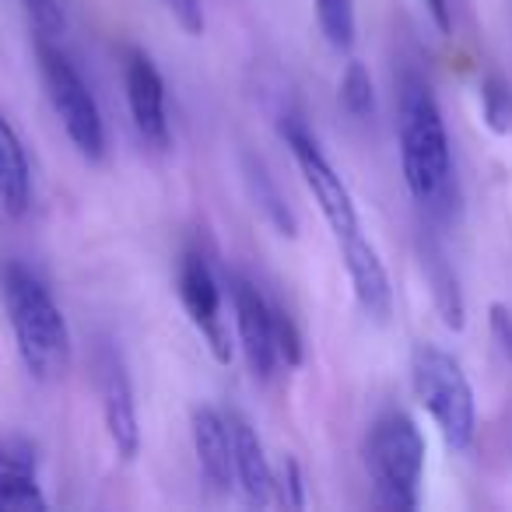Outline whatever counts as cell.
<instances>
[{
	"instance_id": "1",
	"label": "cell",
	"mask_w": 512,
	"mask_h": 512,
	"mask_svg": "<svg viewBox=\"0 0 512 512\" xmlns=\"http://www.w3.org/2000/svg\"><path fill=\"white\" fill-rule=\"evenodd\" d=\"M397 144H400V169H404L407 193L421 211L432 218L449 221L456 214V169L453 148H449L446 120L435 102L432 88L407 74L400 81L397 95Z\"/></svg>"
},
{
	"instance_id": "2",
	"label": "cell",
	"mask_w": 512,
	"mask_h": 512,
	"mask_svg": "<svg viewBox=\"0 0 512 512\" xmlns=\"http://www.w3.org/2000/svg\"><path fill=\"white\" fill-rule=\"evenodd\" d=\"M0 299L25 372L39 383L64 379L71 369V330L50 288L29 267L8 264L0 274Z\"/></svg>"
},
{
	"instance_id": "3",
	"label": "cell",
	"mask_w": 512,
	"mask_h": 512,
	"mask_svg": "<svg viewBox=\"0 0 512 512\" xmlns=\"http://www.w3.org/2000/svg\"><path fill=\"white\" fill-rule=\"evenodd\" d=\"M365 470L376 491V505L393 512L418 509L425 481V435L411 414L386 411L376 418L365 439Z\"/></svg>"
},
{
	"instance_id": "4",
	"label": "cell",
	"mask_w": 512,
	"mask_h": 512,
	"mask_svg": "<svg viewBox=\"0 0 512 512\" xmlns=\"http://www.w3.org/2000/svg\"><path fill=\"white\" fill-rule=\"evenodd\" d=\"M411 383L414 397L435 421L442 442L453 453L470 449L477 435V400L463 365L439 344H418L411 351Z\"/></svg>"
},
{
	"instance_id": "5",
	"label": "cell",
	"mask_w": 512,
	"mask_h": 512,
	"mask_svg": "<svg viewBox=\"0 0 512 512\" xmlns=\"http://www.w3.org/2000/svg\"><path fill=\"white\" fill-rule=\"evenodd\" d=\"M36 57L46 99H50L64 134L71 137V144L78 148L81 158L102 162V155H106V123H102L99 102L88 92L85 78H81L78 67L67 60V53L53 39H36Z\"/></svg>"
},
{
	"instance_id": "6",
	"label": "cell",
	"mask_w": 512,
	"mask_h": 512,
	"mask_svg": "<svg viewBox=\"0 0 512 512\" xmlns=\"http://www.w3.org/2000/svg\"><path fill=\"white\" fill-rule=\"evenodd\" d=\"M281 137H285L288 151H292L295 165H299L302 179H306L309 193H313L316 207H320V214L327 218V225H330V232L337 235V242L362 232V221H358V211H355V200H351L348 183L337 176V169L320 151L316 137L309 134L299 120L281 123Z\"/></svg>"
},
{
	"instance_id": "7",
	"label": "cell",
	"mask_w": 512,
	"mask_h": 512,
	"mask_svg": "<svg viewBox=\"0 0 512 512\" xmlns=\"http://www.w3.org/2000/svg\"><path fill=\"white\" fill-rule=\"evenodd\" d=\"M179 302H183L190 323L200 330V337L207 341L211 355L221 365L232 362V334H228L225 320V302H221L218 278L211 274L207 260L200 253H186L183 264H179Z\"/></svg>"
},
{
	"instance_id": "8",
	"label": "cell",
	"mask_w": 512,
	"mask_h": 512,
	"mask_svg": "<svg viewBox=\"0 0 512 512\" xmlns=\"http://www.w3.org/2000/svg\"><path fill=\"white\" fill-rule=\"evenodd\" d=\"M228 299H232L235 330H239V348L246 355V365L256 379H271L278 369L274 355V330H271V302L260 295L253 281L232 274L228 278Z\"/></svg>"
},
{
	"instance_id": "9",
	"label": "cell",
	"mask_w": 512,
	"mask_h": 512,
	"mask_svg": "<svg viewBox=\"0 0 512 512\" xmlns=\"http://www.w3.org/2000/svg\"><path fill=\"white\" fill-rule=\"evenodd\" d=\"M127 106L134 130L141 141L155 151H165L172 144L169 116H165V81L148 53L134 50L127 60Z\"/></svg>"
},
{
	"instance_id": "10",
	"label": "cell",
	"mask_w": 512,
	"mask_h": 512,
	"mask_svg": "<svg viewBox=\"0 0 512 512\" xmlns=\"http://www.w3.org/2000/svg\"><path fill=\"white\" fill-rule=\"evenodd\" d=\"M341 253L358 309L372 323H386L393 316V285L390 274H386V264L379 260V249L358 232L351 239H341Z\"/></svg>"
},
{
	"instance_id": "11",
	"label": "cell",
	"mask_w": 512,
	"mask_h": 512,
	"mask_svg": "<svg viewBox=\"0 0 512 512\" xmlns=\"http://www.w3.org/2000/svg\"><path fill=\"white\" fill-rule=\"evenodd\" d=\"M99 390H102V418H106L109 442H113L123 460H134L141 453V421H137L134 386H130L127 369H123V362L116 355L102 358Z\"/></svg>"
},
{
	"instance_id": "12",
	"label": "cell",
	"mask_w": 512,
	"mask_h": 512,
	"mask_svg": "<svg viewBox=\"0 0 512 512\" xmlns=\"http://www.w3.org/2000/svg\"><path fill=\"white\" fill-rule=\"evenodd\" d=\"M228 435H232V463H235V484L249 505H271L274 502V467L267 460L264 439L256 435L246 414L225 411Z\"/></svg>"
},
{
	"instance_id": "13",
	"label": "cell",
	"mask_w": 512,
	"mask_h": 512,
	"mask_svg": "<svg viewBox=\"0 0 512 512\" xmlns=\"http://www.w3.org/2000/svg\"><path fill=\"white\" fill-rule=\"evenodd\" d=\"M190 439H193V453H197V467H200V474H204V481L211 484V491L225 495L235 484L232 435H228L225 411H218V407H211V404L193 407Z\"/></svg>"
},
{
	"instance_id": "14",
	"label": "cell",
	"mask_w": 512,
	"mask_h": 512,
	"mask_svg": "<svg viewBox=\"0 0 512 512\" xmlns=\"http://www.w3.org/2000/svg\"><path fill=\"white\" fill-rule=\"evenodd\" d=\"M36 449L18 435H0V512H43Z\"/></svg>"
},
{
	"instance_id": "15",
	"label": "cell",
	"mask_w": 512,
	"mask_h": 512,
	"mask_svg": "<svg viewBox=\"0 0 512 512\" xmlns=\"http://www.w3.org/2000/svg\"><path fill=\"white\" fill-rule=\"evenodd\" d=\"M32 204V169L25 144L18 137L15 123L0 109V207L11 218H22Z\"/></svg>"
},
{
	"instance_id": "16",
	"label": "cell",
	"mask_w": 512,
	"mask_h": 512,
	"mask_svg": "<svg viewBox=\"0 0 512 512\" xmlns=\"http://www.w3.org/2000/svg\"><path fill=\"white\" fill-rule=\"evenodd\" d=\"M421 271H425V281H428V288H432V302H435V309H439L442 323H446L449 330H463V323H467V306H463L460 278H456L446 249H442L439 242H425V246H421Z\"/></svg>"
},
{
	"instance_id": "17",
	"label": "cell",
	"mask_w": 512,
	"mask_h": 512,
	"mask_svg": "<svg viewBox=\"0 0 512 512\" xmlns=\"http://www.w3.org/2000/svg\"><path fill=\"white\" fill-rule=\"evenodd\" d=\"M242 172H246V186H249V193H253L256 207L264 211V218L278 228V235L295 239V235H299V221H295L288 200L281 197V190H278V183L271 179V172L264 169V162L246 158V162H242Z\"/></svg>"
},
{
	"instance_id": "18",
	"label": "cell",
	"mask_w": 512,
	"mask_h": 512,
	"mask_svg": "<svg viewBox=\"0 0 512 512\" xmlns=\"http://www.w3.org/2000/svg\"><path fill=\"white\" fill-rule=\"evenodd\" d=\"M316 25H320L323 39L334 46L337 53H348L355 46L358 18H355V0H313Z\"/></svg>"
},
{
	"instance_id": "19",
	"label": "cell",
	"mask_w": 512,
	"mask_h": 512,
	"mask_svg": "<svg viewBox=\"0 0 512 512\" xmlns=\"http://www.w3.org/2000/svg\"><path fill=\"white\" fill-rule=\"evenodd\" d=\"M341 106H344V113L355 116V120H365V116H372V109H376V88H372V74L362 60H351L348 71H344Z\"/></svg>"
},
{
	"instance_id": "20",
	"label": "cell",
	"mask_w": 512,
	"mask_h": 512,
	"mask_svg": "<svg viewBox=\"0 0 512 512\" xmlns=\"http://www.w3.org/2000/svg\"><path fill=\"white\" fill-rule=\"evenodd\" d=\"M481 113L488 130L512 134V85L498 74H488L481 81Z\"/></svg>"
},
{
	"instance_id": "21",
	"label": "cell",
	"mask_w": 512,
	"mask_h": 512,
	"mask_svg": "<svg viewBox=\"0 0 512 512\" xmlns=\"http://www.w3.org/2000/svg\"><path fill=\"white\" fill-rule=\"evenodd\" d=\"M271 330H274V355H278V365L299 369L306 348H302V334H299V327H295V320L281 306H271Z\"/></svg>"
},
{
	"instance_id": "22",
	"label": "cell",
	"mask_w": 512,
	"mask_h": 512,
	"mask_svg": "<svg viewBox=\"0 0 512 512\" xmlns=\"http://www.w3.org/2000/svg\"><path fill=\"white\" fill-rule=\"evenodd\" d=\"M274 502L288 505V509H302L306 505V477H302V467L295 456H285L274 467Z\"/></svg>"
},
{
	"instance_id": "23",
	"label": "cell",
	"mask_w": 512,
	"mask_h": 512,
	"mask_svg": "<svg viewBox=\"0 0 512 512\" xmlns=\"http://www.w3.org/2000/svg\"><path fill=\"white\" fill-rule=\"evenodd\" d=\"M25 8H29L32 18V29H36V39H53L57 43L64 36V8H60V0H25Z\"/></svg>"
},
{
	"instance_id": "24",
	"label": "cell",
	"mask_w": 512,
	"mask_h": 512,
	"mask_svg": "<svg viewBox=\"0 0 512 512\" xmlns=\"http://www.w3.org/2000/svg\"><path fill=\"white\" fill-rule=\"evenodd\" d=\"M488 330L495 348L505 355V362L512 365V309L505 302H491L488 306Z\"/></svg>"
},
{
	"instance_id": "25",
	"label": "cell",
	"mask_w": 512,
	"mask_h": 512,
	"mask_svg": "<svg viewBox=\"0 0 512 512\" xmlns=\"http://www.w3.org/2000/svg\"><path fill=\"white\" fill-rule=\"evenodd\" d=\"M162 8L176 18V25L186 36H204V8H200V0H162Z\"/></svg>"
},
{
	"instance_id": "26",
	"label": "cell",
	"mask_w": 512,
	"mask_h": 512,
	"mask_svg": "<svg viewBox=\"0 0 512 512\" xmlns=\"http://www.w3.org/2000/svg\"><path fill=\"white\" fill-rule=\"evenodd\" d=\"M425 8L432 15V22L439 25V32H453V15H449L446 0H425Z\"/></svg>"
}]
</instances>
